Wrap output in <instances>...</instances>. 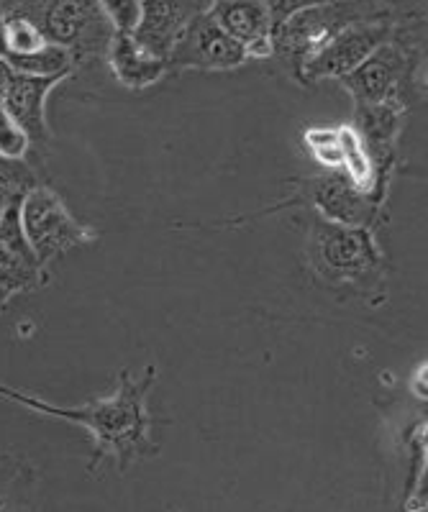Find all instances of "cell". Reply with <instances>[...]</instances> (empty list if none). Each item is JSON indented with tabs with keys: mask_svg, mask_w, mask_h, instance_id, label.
Listing matches in <instances>:
<instances>
[{
	"mask_svg": "<svg viewBox=\"0 0 428 512\" xmlns=\"http://www.w3.org/2000/svg\"><path fill=\"white\" fill-rule=\"evenodd\" d=\"M308 264L329 287L372 292L385 285L382 251L370 226H341L321 216L308 218Z\"/></svg>",
	"mask_w": 428,
	"mask_h": 512,
	"instance_id": "2",
	"label": "cell"
},
{
	"mask_svg": "<svg viewBox=\"0 0 428 512\" xmlns=\"http://www.w3.org/2000/svg\"><path fill=\"white\" fill-rule=\"evenodd\" d=\"M418 67V47L411 39L403 41L400 24L395 34L380 44L357 70L341 77L354 103H395L400 108L408 105L413 75Z\"/></svg>",
	"mask_w": 428,
	"mask_h": 512,
	"instance_id": "5",
	"label": "cell"
},
{
	"mask_svg": "<svg viewBox=\"0 0 428 512\" xmlns=\"http://www.w3.org/2000/svg\"><path fill=\"white\" fill-rule=\"evenodd\" d=\"M316 3H329V0H267V6H270L272 13V24H280V21H285L298 8L316 6Z\"/></svg>",
	"mask_w": 428,
	"mask_h": 512,
	"instance_id": "19",
	"label": "cell"
},
{
	"mask_svg": "<svg viewBox=\"0 0 428 512\" xmlns=\"http://www.w3.org/2000/svg\"><path fill=\"white\" fill-rule=\"evenodd\" d=\"M70 75H24L11 70L6 85L0 88V108L24 128L31 149L47 152L52 131L47 123V95Z\"/></svg>",
	"mask_w": 428,
	"mask_h": 512,
	"instance_id": "9",
	"label": "cell"
},
{
	"mask_svg": "<svg viewBox=\"0 0 428 512\" xmlns=\"http://www.w3.org/2000/svg\"><path fill=\"white\" fill-rule=\"evenodd\" d=\"M303 139L308 149L336 144V141H339V128H308V131L303 134Z\"/></svg>",
	"mask_w": 428,
	"mask_h": 512,
	"instance_id": "20",
	"label": "cell"
},
{
	"mask_svg": "<svg viewBox=\"0 0 428 512\" xmlns=\"http://www.w3.org/2000/svg\"><path fill=\"white\" fill-rule=\"evenodd\" d=\"M108 21L116 31H134L136 21H139L141 0H98Z\"/></svg>",
	"mask_w": 428,
	"mask_h": 512,
	"instance_id": "18",
	"label": "cell"
},
{
	"mask_svg": "<svg viewBox=\"0 0 428 512\" xmlns=\"http://www.w3.org/2000/svg\"><path fill=\"white\" fill-rule=\"evenodd\" d=\"M395 29H398L395 18H362L344 26L308 59L300 72V82L313 85L318 80H341L357 70L380 44H385L395 34Z\"/></svg>",
	"mask_w": 428,
	"mask_h": 512,
	"instance_id": "7",
	"label": "cell"
},
{
	"mask_svg": "<svg viewBox=\"0 0 428 512\" xmlns=\"http://www.w3.org/2000/svg\"><path fill=\"white\" fill-rule=\"evenodd\" d=\"M247 59V49L241 47L236 39H231L208 16V11H200L185 24L180 39L172 47L167 64H170V70L221 72L241 67Z\"/></svg>",
	"mask_w": 428,
	"mask_h": 512,
	"instance_id": "8",
	"label": "cell"
},
{
	"mask_svg": "<svg viewBox=\"0 0 428 512\" xmlns=\"http://www.w3.org/2000/svg\"><path fill=\"white\" fill-rule=\"evenodd\" d=\"M106 59L116 80L131 90L149 88L170 72V64L165 59L152 57L147 49H141L131 31H113Z\"/></svg>",
	"mask_w": 428,
	"mask_h": 512,
	"instance_id": "13",
	"label": "cell"
},
{
	"mask_svg": "<svg viewBox=\"0 0 428 512\" xmlns=\"http://www.w3.org/2000/svg\"><path fill=\"white\" fill-rule=\"evenodd\" d=\"M157 379L159 369L154 364H147L139 377H134L129 369H121L116 390L111 395L88 402V405H77V408L52 405L42 397L26 395L6 384H0V397L16 402L31 413L52 415L67 423L83 425L93 438V459L88 464V472L98 474L100 466L113 461L118 472L126 474L136 461L159 454V446L152 438V415L147 408V397Z\"/></svg>",
	"mask_w": 428,
	"mask_h": 512,
	"instance_id": "1",
	"label": "cell"
},
{
	"mask_svg": "<svg viewBox=\"0 0 428 512\" xmlns=\"http://www.w3.org/2000/svg\"><path fill=\"white\" fill-rule=\"evenodd\" d=\"M34 484V469L26 466L16 456H0V510H11L18 507L13 500V492L18 489H29Z\"/></svg>",
	"mask_w": 428,
	"mask_h": 512,
	"instance_id": "15",
	"label": "cell"
},
{
	"mask_svg": "<svg viewBox=\"0 0 428 512\" xmlns=\"http://www.w3.org/2000/svg\"><path fill=\"white\" fill-rule=\"evenodd\" d=\"M403 111L395 103H357L354 123L364 149L370 152L377 169V180L385 190L390 172L395 164V144H398L400 128H403Z\"/></svg>",
	"mask_w": 428,
	"mask_h": 512,
	"instance_id": "12",
	"label": "cell"
},
{
	"mask_svg": "<svg viewBox=\"0 0 428 512\" xmlns=\"http://www.w3.org/2000/svg\"><path fill=\"white\" fill-rule=\"evenodd\" d=\"M11 300H13V297L8 295L3 287H0V313H6V308H8V303H11Z\"/></svg>",
	"mask_w": 428,
	"mask_h": 512,
	"instance_id": "22",
	"label": "cell"
},
{
	"mask_svg": "<svg viewBox=\"0 0 428 512\" xmlns=\"http://www.w3.org/2000/svg\"><path fill=\"white\" fill-rule=\"evenodd\" d=\"M6 200H8L6 192H0V216H3V208H6Z\"/></svg>",
	"mask_w": 428,
	"mask_h": 512,
	"instance_id": "23",
	"label": "cell"
},
{
	"mask_svg": "<svg viewBox=\"0 0 428 512\" xmlns=\"http://www.w3.org/2000/svg\"><path fill=\"white\" fill-rule=\"evenodd\" d=\"M21 223H24V233L36 262L42 267H49L54 259L70 249L98 241V231L75 221L57 192L42 182L21 198Z\"/></svg>",
	"mask_w": 428,
	"mask_h": 512,
	"instance_id": "6",
	"label": "cell"
},
{
	"mask_svg": "<svg viewBox=\"0 0 428 512\" xmlns=\"http://www.w3.org/2000/svg\"><path fill=\"white\" fill-rule=\"evenodd\" d=\"M0 16H3V8H0Z\"/></svg>",
	"mask_w": 428,
	"mask_h": 512,
	"instance_id": "24",
	"label": "cell"
},
{
	"mask_svg": "<svg viewBox=\"0 0 428 512\" xmlns=\"http://www.w3.org/2000/svg\"><path fill=\"white\" fill-rule=\"evenodd\" d=\"M295 198L311 203L318 216L341 226H372L380 213V205L357 190L349 177L336 172L300 180L295 185Z\"/></svg>",
	"mask_w": 428,
	"mask_h": 512,
	"instance_id": "10",
	"label": "cell"
},
{
	"mask_svg": "<svg viewBox=\"0 0 428 512\" xmlns=\"http://www.w3.org/2000/svg\"><path fill=\"white\" fill-rule=\"evenodd\" d=\"M311 154H313V159H316V162L323 164V167L341 169V146H339V141H336V144L316 146V149H311Z\"/></svg>",
	"mask_w": 428,
	"mask_h": 512,
	"instance_id": "21",
	"label": "cell"
},
{
	"mask_svg": "<svg viewBox=\"0 0 428 512\" xmlns=\"http://www.w3.org/2000/svg\"><path fill=\"white\" fill-rule=\"evenodd\" d=\"M0 8L34 21L49 44L67 49L75 62L106 57L116 31L98 0H0Z\"/></svg>",
	"mask_w": 428,
	"mask_h": 512,
	"instance_id": "4",
	"label": "cell"
},
{
	"mask_svg": "<svg viewBox=\"0 0 428 512\" xmlns=\"http://www.w3.org/2000/svg\"><path fill=\"white\" fill-rule=\"evenodd\" d=\"M31 152V139L3 108H0V157L26 159Z\"/></svg>",
	"mask_w": 428,
	"mask_h": 512,
	"instance_id": "17",
	"label": "cell"
},
{
	"mask_svg": "<svg viewBox=\"0 0 428 512\" xmlns=\"http://www.w3.org/2000/svg\"><path fill=\"white\" fill-rule=\"evenodd\" d=\"M208 16L247 49L249 59L272 57V13L267 0H213Z\"/></svg>",
	"mask_w": 428,
	"mask_h": 512,
	"instance_id": "11",
	"label": "cell"
},
{
	"mask_svg": "<svg viewBox=\"0 0 428 512\" xmlns=\"http://www.w3.org/2000/svg\"><path fill=\"white\" fill-rule=\"evenodd\" d=\"M34 185H39L34 167L26 159L0 157V192L6 195H26Z\"/></svg>",
	"mask_w": 428,
	"mask_h": 512,
	"instance_id": "16",
	"label": "cell"
},
{
	"mask_svg": "<svg viewBox=\"0 0 428 512\" xmlns=\"http://www.w3.org/2000/svg\"><path fill=\"white\" fill-rule=\"evenodd\" d=\"M362 18H395L387 0H329L290 13L285 21L272 26V57L280 59L295 80L308 59L339 29Z\"/></svg>",
	"mask_w": 428,
	"mask_h": 512,
	"instance_id": "3",
	"label": "cell"
},
{
	"mask_svg": "<svg viewBox=\"0 0 428 512\" xmlns=\"http://www.w3.org/2000/svg\"><path fill=\"white\" fill-rule=\"evenodd\" d=\"M49 282L47 267H42L34 259H26L24 254L8 249L0 241V287L11 297L24 295V292L42 290Z\"/></svg>",
	"mask_w": 428,
	"mask_h": 512,
	"instance_id": "14",
	"label": "cell"
}]
</instances>
